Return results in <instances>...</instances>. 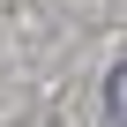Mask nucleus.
Wrapping results in <instances>:
<instances>
[{
    "mask_svg": "<svg viewBox=\"0 0 127 127\" xmlns=\"http://www.w3.org/2000/svg\"><path fill=\"white\" fill-rule=\"evenodd\" d=\"M105 112H112V127H127V60H120L112 82H105Z\"/></svg>",
    "mask_w": 127,
    "mask_h": 127,
    "instance_id": "nucleus-1",
    "label": "nucleus"
}]
</instances>
